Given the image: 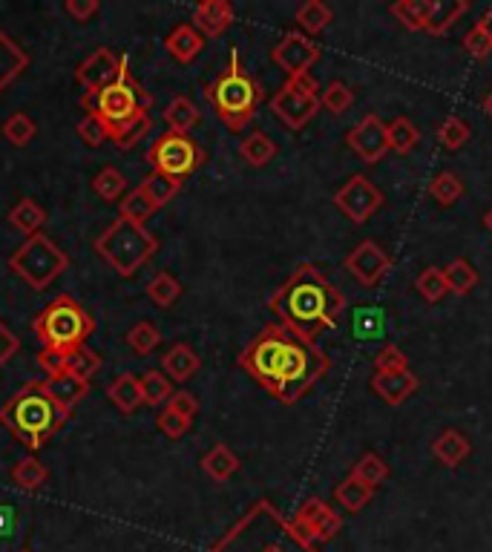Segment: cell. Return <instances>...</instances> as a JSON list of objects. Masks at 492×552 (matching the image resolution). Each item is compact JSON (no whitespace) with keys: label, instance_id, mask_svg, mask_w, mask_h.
<instances>
[{"label":"cell","instance_id":"cell-1","mask_svg":"<svg viewBox=\"0 0 492 552\" xmlns=\"http://www.w3.org/2000/svg\"><path fill=\"white\" fill-rule=\"evenodd\" d=\"M239 368L274 400L294 406L326 377L331 360L317 343L291 334L280 322H268L239 351Z\"/></svg>","mask_w":492,"mask_h":552},{"label":"cell","instance_id":"cell-2","mask_svg":"<svg viewBox=\"0 0 492 552\" xmlns=\"http://www.w3.org/2000/svg\"><path fill=\"white\" fill-rule=\"evenodd\" d=\"M268 308L282 328L317 343L323 331L337 328L346 311V294L314 262H303L268 297Z\"/></svg>","mask_w":492,"mask_h":552},{"label":"cell","instance_id":"cell-3","mask_svg":"<svg viewBox=\"0 0 492 552\" xmlns=\"http://www.w3.org/2000/svg\"><path fill=\"white\" fill-rule=\"evenodd\" d=\"M205 552H320L268 498L248 506Z\"/></svg>","mask_w":492,"mask_h":552},{"label":"cell","instance_id":"cell-4","mask_svg":"<svg viewBox=\"0 0 492 552\" xmlns=\"http://www.w3.org/2000/svg\"><path fill=\"white\" fill-rule=\"evenodd\" d=\"M70 414L49 397L44 380H29L0 406V426H6L21 446L35 452L64 429Z\"/></svg>","mask_w":492,"mask_h":552},{"label":"cell","instance_id":"cell-5","mask_svg":"<svg viewBox=\"0 0 492 552\" xmlns=\"http://www.w3.org/2000/svg\"><path fill=\"white\" fill-rule=\"evenodd\" d=\"M205 98L213 107L216 118L231 130L242 133L265 101V87L245 69L239 52H231L225 69L205 87Z\"/></svg>","mask_w":492,"mask_h":552},{"label":"cell","instance_id":"cell-6","mask_svg":"<svg viewBox=\"0 0 492 552\" xmlns=\"http://www.w3.org/2000/svg\"><path fill=\"white\" fill-rule=\"evenodd\" d=\"M81 107L87 115H95L104 121V127L110 130V141L118 138L124 130H130L133 124H139L141 118L150 115L153 107V95L139 84V78L133 75L130 61H121V72L113 84L101 87L95 92L81 95Z\"/></svg>","mask_w":492,"mask_h":552},{"label":"cell","instance_id":"cell-7","mask_svg":"<svg viewBox=\"0 0 492 552\" xmlns=\"http://www.w3.org/2000/svg\"><path fill=\"white\" fill-rule=\"evenodd\" d=\"M32 331L47 351L70 354L93 337L95 322L78 299L70 294H58L55 299H49L47 308L32 320Z\"/></svg>","mask_w":492,"mask_h":552},{"label":"cell","instance_id":"cell-8","mask_svg":"<svg viewBox=\"0 0 492 552\" xmlns=\"http://www.w3.org/2000/svg\"><path fill=\"white\" fill-rule=\"evenodd\" d=\"M95 253L118 276L130 279L159 253V239L144 225H136L124 216H118L116 222H110L107 230L95 239Z\"/></svg>","mask_w":492,"mask_h":552},{"label":"cell","instance_id":"cell-9","mask_svg":"<svg viewBox=\"0 0 492 552\" xmlns=\"http://www.w3.org/2000/svg\"><path fill=\"white\" fill-rule=\"evenodd\" d=\"M70 268V253H64L49 236L35 233L9 256V271L24 279L32 291H47L49 285Z\"/></svg>","mask_w":492,"mask_h":552},{"label":"cell","instance_id":"cell-10","mask_svg":"<svg viewBox=\"0 0 492 552\" xmlns=\"http://www.w3.org/2000/svg\"><path fill=\"white\" fill-rule=\"evenodd\" d=\"M144 161L153 167V173H162L167 179L185 182L188 176H193L208 161V153L190 133L167 130V133H162V138H156L147 147Z\"/></svg>","mask_w":492,"mask_h":552},{"label":"cell","instance_id":"cell-11","mask_svg":"<svg viewBox=\"0 0 492 552\" xmlns=\"http://www.w3.org/2000/svg\"><path fill=\"white\" fill-rule=\"evenodd\" d=\"M268 107H271V113L277 115L288 130L300 133L323 110L320 107V84H317V78L314 75L288 78L280 90L271 95Z\"/></svg>","mask_w":492,"mask_h":552},{"label":"cell","instance_id":"cell-12","mask_svg":"<svg viewBox=\"0 0 492 552\" xmlns=\"http://www.w3.org/2000/svg\"><path fill=\"white\" fill-rule=\"evenodd\" d=\"M383 205H386L383 190L369 176H363V173L352 176L349 182L334 193V207L346 219H352L354 225H366Z\"/></svg>","mask_w":492,"mask_h":552},{"label":"cell","instance_id":"cell-13","mask_svg":"<svg viewBox=\"0 0 492 552\" xmlns=\"http://www.w3.org/2000/svg\"><path fill=\"white\" fill-rule=\"evenodd\" d=\"M294 529L311 544H326L334 541L343 529V515L323 498H308L291 518Z\"/></svg>","mask_w":492,"mask_h":552},{"label":"cell","instance_id":"cell-14","mask_svg":"<svg viewBox=\"0 0 492 552\" xmlns=\"http://www.w3.org/2000/svg\"><path fill=\"white\" fill-rule=\"evenodd\" d=\"M323 49L314 44L308 35H303L300 29L285 32L280 38V44L271 49V61L288 75V78H303L311 75V67L320 61Z\"/></svg>","mask_w":492,"mask_h":552},{"label":"cell","instance_id":"cell-15","mask_svg":"<svg viewBox=\"0 0 492 552\" xmlns=\"http://www.w3.org/2000/svg\"><path fill=\"white\" fill-rule=\"evenodd\" d=\"M392 265H395L392 256L383 251L375 239H363V242H360L352 253H346V259H343V268H346L363 288H375V285H380V282L389 276Z\"/></svg>","mask_w":492,"mask_h":552},{"label":"cell","instance_id":"cell-16","mask_svg":"<svg viewBox=\"0 0 492 552\" xmlns=\"http://www.w3.org/2000/svg\"><path fill=\"white\" fill-rule=\"evenodd\" d=\"M346 144L354 156L366 164H377L389 153V136H386V121L380 115H363L352 130L346 133Z\"/></svg>","mask_w":492,"mask_h":552},{"label":"cell","instance_id":"cell-17","mask_svg":"<svg viewBox=\"0 0 492 552\" xmlns=\"http://www.w3.org/2000/svg\"><path fill=\"white\" fill-rule=\"evenodd\" d=\"M121 61H124V55H116L110 46H98L75 67V81L87 92L101 90V87L116 81L118 72H121Z\"/></svg>","mask_w":492,"mask_h":552},{"label":"cell","instance_id":"cell-18","mask_svg":"<svg viewBox=\"0 0 492 552\" xmlns=\"http://www.w3.org/2000/svg\"><path fill=\"white\" fill-rule=\"evenodd\" d=\"M236 12L231 0H202L193 6V15H190V23L193 29L208 41V38H222L231 23H234Z\"/></svg>","mask_w":492,"mask_h":552},{"label":"cell","instance_id":"cell-19","mask_svg":"<svg viewBox=\"0 0 492 552\" xmlns=\"http://www.w3.org/2000/svg\"><path fill=\"white\" fill-rule=\"evenodd\" d=\"M418 386H421V380L409 368H403V371H375V377H372V391L386 406H403L418 391Z\"/></svg>","mask_w":492,"mask_h":552},{"label":"cell","instance_id":"cell-20","mask_svg":"<svg viewBox=\"0 0 492 552\" xmlns=\"http://www.w3.org/2000/svg\"><path fill=\"white\" fill-rule=\"evenodd\" d=\"M32 64L29 52L0 26V95L9 90Z\"/></svg>","mask_w":492,"mask_h":552},{"label":"cell","instance_id":"cell-21","mask_svg":"<svg viewBox=\"0 0 492 552\" xmlns=\"http://www.w3.org/2000/svg\"><path fill=\"white\" fill-rule=\"evenodd\" d=\"M164 49H167V55H170L173 61H179V64H193V61L202 55V49H205V38L193 29V23H179V26H173V29L167 32Z\"/></svg>","mask_w":492,"mask_h":552},{"label":"cell","instance_id":"cell-22","mask_svg":"<svg viewBox=\"0 0 492 552\" xmlns=\"http://www.w3.org/2000/svg\"><path fill=\"white\" fill-rule=\"evenodd\" d=\"M202 368V360L199 354L193 351L190 343H173L167 351L162 354V371L170 377V383H188L199 374Z\"/></svg>","mask_w":492,"mask_h":552},{"label":"cell","instance_id":"cell-23","mask_svg":"<svg viewBox=\"0 0 492 552\" xmlns=\"http://www.w3.org/2000/svg\"><path fill=\"white\" fill-rule=\"evenodd\" d=\"M432 455L446 469H458L472 455V443L461 429H444L432 440Z\"/></svg>","mask_w":492,"mask_h":552},{"label":"cell","instance_id":"cell-24","mask_svg":"<svg viewBox=\"0 0 492 552\" xmlns=\"http://www.w3.org/2000/svg\"><path fill=\"white\" fill-rule=\"evenodd\" d=\"M44 389L49 391V397H52L61 409L72 412V409L90 394V383H84V380H78V377H72V374H55V377H47V380H44Z\"/></svg>","mask_w":492,"mask_h":552},{"label":"cell","instance_id":"cell-25","mask_svg":"<svg viewBox=\"0 0 492 552\" xmlns=\"http://www.w3.org/2000/svg\"><path fill=\"white\" fill-rule=\"evenodd\" d=\"M202 472L216 483H225L234 478L236 472H239V458H236V452L228 446V443H216L211 452H205L202 455Z\"/></svg>","mask_w":492,"mask_h":552},{"label":"cell","instance_id":"cell-26","mask_svg":"<svg viewBox=\"0 0 492 552\" xmlns=\"http://www.w3.org/2000/svg\"><path fill=\"white\" fill-rule=\"evenodd\" d=\"M107 400L116 406L121 414L139 412V406H144V397H141L139 377H133L130 371L118 374L116 380L107 386Z\"/></svg>","mask_w":492,"mask_h":552},{"label":"cell","instance_id":"cell-27","mask_svg":"<svg viewBox=\"0 0 492 552\" xmlns=\"http://www.w3.org/2000/svg\"><path fill=\"white\" fill-rule=\"evenodd\" d=\"M432 9H435V0H395L389 6L392 18L409 32H426Z\"/></svg>","mask_w":492,"mask_h":552},{"label":"cell","instance_id":"cell-28","mask_svg":"<svg viewBox=\"0 0 492 552\" xmlns=\"http://www.w3.org/2000/svg\"><path fill=\"white\" fill-rule=\"evenodd\" d=\"M277 153H280V147H277V141L268 136L265 130H254L251 136H245L239 141V156L245 164H251V167H268L271 161L277 159Z\"/></svg>","mask_w":492,"mask_h":552},{"label":"cell","instance_id":"cell-29","mask_svg":"<svg viewBox=\"0 0 492 552\" xmlns=\"http://www.w3.org/2000/svg\"><path fill=\"white\" fill-rule=\"evenodd\" d=\"M6 219H9L12 228L21 230L26 239H29V236H35V233H41V228L47 225V207L41 205L38 199H29V196H26V199H21L18 205L9 210Z\"/></svg>","mask_w":492,"mask_h":552},{"label":"cell","instance_id":"cell-30","mask_svg":"<svg viewBox=\"0 0 492 552\" xmlns=\"http://www.w3.org/2000/svg\"><path fill=\"white\" fill-rule=\"evenodd\" d=\"M294 21L300 23V32L303 35L314 38V35H323L326 32L328 23L334 21V12H331V6L323 3V0H305V3L297 6Z\"/></svg>","mask_w":492,"mask_h":552},{"label":"cell","instance_id":"cell-31","mask_svg":"<svg viewBox=\"0 0 492 552\" xmlns=\"http://www.w3.org/2000/svg\"><path fill=\"white\" fill-rule=\"evenodd\" d=\"M164 121H167V130H173V133H190L202 121V110L190 101L188 95H176L164 107Z\"/></svg>","mask_w":492,"mask_h":552},{"label":"cell","instance_id":"cell-32","mask_svg":"<svg viewBox=\"0 0 492 552\" xmlns=\"http://www.w3.org/2000/svg\"><path fill=\"white\" fill-rule=\"evenodd\" d=\"M9 478L24 492H38V489H44L49 483V469L38 458L26 455V458H21L9 469Z\"/></svg>","mask_w":492,"mask_h":552},{"label":"cell","instance_id":"cell-33","mask_svg":"<svg viewBox=\"0 0 492 552\" xmlns=\"http://www.w3.org/2000/svg\"><path fill=\"white\" fill-rule=\"evenodd\" d=\"M386 136H389V150L398 156H409L421 144V130L406 115H398L386 124Z\"/></svg>","mask_w":492,"mask_h":552},{"label":"cell","instance_id":"cell-34","mask_svg":"<svg viewBox=\"0 0 492 552\" xmlns=\"http://www.w3.org/2000/svg\"><path fill=\"white\" fill-rule=\"evenodd\" d=\"M182 291H185V288H182V282L170 274V271H159V274L147 282V288H144L147 299H150L156 308H162V311L173 308V305L179 302V297H182Z\"/></svg>","mask_w":492,"mask_h":552},{"label":"cell","instance_id":"cell-35","mask_svg":"<svg viewBox=\"0 0 492 552\" xmlns=\"http://www.w3.org/2000/svg\"><path fill=\"white\" fill-rule=\"evenodd\" d=\"M389 475H392L389 463L380 458L377 452H363V455L357 458V463L352 466V472H349V478L363 483V486H369V489H377L380 483H386Z\"/></svg>","mask_w":492,"mask_h":552},{"label":"cell","instance_id":"cell-36","mask_svg":"<svg viewBox=\"0 0 492 552\" xmlns=\"http://www.w3.org/2000/svg\"><path fill=\"white\" fill-rule=\"evenodd\" d=\"M467 12V0H435V9H432V18H429L426 32L435 35V38H441V35H446V32L458 23V18L467 15Z\"/></svg>","mask_w":492,"mask_h":552},{"label":"cell","instance_id":"cell-37","mask_svg":"<svg viewBox=\"0 0 492 552\" xmlns=\"http://www.w3.org/2000/svg\"><path fill=\"white\" fill-rule=\"evenodd\" d=\"M127 176L118 170V167H113V164H107V167H101L98 173H95L93 179V190L104 199V202H121L124 196H127Z\"/></svg>","mask_w":492,"mask_h":552},{"label":"cell","instance_id":"cell-38","mask_svg":"<svg viewBox=\"0 0 492 552\" xmlns=\"http://www.w3.org/2000/svg\"><path fill=\"white\" fill-rule=\"evenodd\" d=\"M464 190H467L464 179L458 173H452V170H444V173L432 176V182H429V196L441 207H452L455 202H461Z\"/></svg>","mask_w":492,"mask_h":552},{"label":"cell","instance_id":"cell-39","mask_svg":"<svg viewBox=\"0 0 492 552\" xmlns=\"http://www.w3.org/2000/svg\"><path fill=\"white\" fill-rule=\"evenodd\" d=\"M372 498H375V489H369V486H363V483H357L354 478H346V481L337 483V489H334V501L343 506L346 512H360V509H366V506L372 504Z\"/></svg>","mask_w":492,"mask_h":552},{"label":"cell","instance_id":"cell-40","mask_svg":"<svg viewBox=\"0 0 492 552\" xmlns=\"http://www.w3.org/2000/svg\"><path fill=\"white\" fill-rule=\"evenodd\" d=\"M139 386H141V397H144V403L147 406H162L170 400V394H173V383H170V377L159 371V368H150V371H144L139 377Z\"/></svg>","mask_w":492,"mask_h":552},{"label":"cell","instance_id":"cell-41","mask_svg":"<svg viewBox=\"0 0 492 552\" xmlns=\"http://www.w3.org/2000/svg\"><path fill=\"white\" fill-rule=\"evenodd\" d=\"M444 279H446V288H449V294H458V297H467L469 291L478 285V271L469 265L467 259H452L449 265L444 268Z\"/></svg>","mask_w":492,"mask_h":552},{"label":"cell","instance_id":"cell-42","mask_svg":"<svg viewBox=\"0 0 492 552\" xmlns=\"http://www.w3.org/2000/svg\"><path fill=\"white\" fill-rule=\"evenodd\" d=\"M124 340H127L130 351H133L136 357H147V354H153V351L162 345V331H159L150 320H141L127 331Z\"/></svg>","mask_w":492,"mask_h":552},{"label":"cell","instance_id":"cell-43","mask_svg":"<svg viewBox=\"0 0 492 552\" xmlns=\"http://www.w3.org/2000/svg\"><path fill=\"white\" fill-rule=\"evenodd\" d=\"M156 210H159V207L150 202V196H147L141 187L127 190V196L118 202V216H124V219H130V222H136V225H144Z\"/></svg>","mask_w":492,"mask_h":552},{"label":"cell","instance_id":"cell-44","mask_svg":"<svg viewBox=\"0 0 492 552\" xmlns=\"http://www.w3.org/2000/svg\"><path fill=\"white\" fill-rule=\"evenodd\" d=\"M435 138H438V144L444 150L452 153V150H461L467 144L469 138H472V130H469V124L461 115H446L444 121L438 124V130H435Z\"/></svg>","mask_w":492,"mask_h":552},{"label":"cell","instance_id":"cell-45","mask_svg":"<svg viewBox=\"0 0 492 552\" xmlns=\"http://www.w3.org/2000/svg\"><path fill=\"white\" fill-rule=\"evenodd\" d=\"M0 133H3V138H6L12 147H26L32 138L38 136V124L32 121V115L12 113L3 124H0Z\"/></svg>","mask_w":492,"mask_h":552},{"label":"cell","instance_id":"cell-46","mask_svg":"<svg viewBox=\"0 0 492 552\" xmlns=\"http://www.w3.org/2000/svg\"><path fill=\"white\" fill-rule=\"evenodd\" d=\"M98 368H101V354H95L90 345H81V348L67 354V371L64 374H72V377L90 383L98 374Z\"/></svg>","mask_w":492,"mask_h":552},{"label":"cell","instance_id":"cell-47","mask_svg":"<svg viewBox=\"0 0 492 552\" xmlns=\"http://www.w3.org/2000/svg\"><path fill=\"white\" fill-rule=\"evenodd\" d=\"M141 190L150 196V202L156 207H164L167 202H173L176 199V193L182 190V182H176V179H167L162 173H153L150 170V176H144V182L139 184Z\"/></svg>","mask_w":492,"mask_h":552},{"label":"cell","instance_id":"cell-48","mask_svg":"<svg viewBox=\"0 0 492 552\" xmlns=\"http://www.w3.org/2000/svg\"><path fill=\"white\" fill-rule=\"evenodd\" d=\"M415 291H418L421 299H426V302H441V299L449 294L444 279V268H438V265L423 268L421 274H418V279H415Z\"/></svg>","mask_w":492,"mask_h":552},{"label":"cell","instance_id":"cell-49","mask_svg":"<svg viewBox=\"0 0 492 552\" xmlns=\"http://www.w3.org/2000/svg\"><path fill=\"white\" fill-rule=\"evenodd\" d=\"M352 104L354 90L346 81H331L326 90H320V107L331 115H343L346 110H352Z\"/></svg>","mask_w":492,"mask_h":552},{"label":"cell","instance_id":"cell-50","mask_svg":"<svg viewBox=\"0 0 492 552\" xmlns=\"http://www.w3.org/2000/svg\"><path fill=\"white\" fill-rule=\"evenodd\" d=\"M75 133H78V138H81L87 147H93V150H98L101 144H107V141H110V130H107V127H104V121H101V118H95V115H84V118L78 121Z\"/></svg>","mask_w":492,"mask_h":552},{"label":"cell","instance_id":"cell-51","mask_svg":"<svg viewBox=\"0 0 492 552\" xmlns=\"http://www.w3.org/2000/svg\"><path fill=\"white\" fill-rule=\"evenodd\" d=\"M156 426H159V432H162L167 440H182V437L190 432L193 420H188V417H182L179 412H173V409L164 406L162 414L156 417Z\"/></svg>","mask_w":492,"mask_h":552},{"label":"cell","instance_id":"cell-52","mask_svg":"<svg viewBox=\"0 0 492 552\" xmlns=\"http://www.w3.org/2000/svg\"><path fill=\"white\" fill-rule=\"evenodd\" d=\"M403 368H409V357L400 345L389 343L377 351L375 371H403Z\"/></svg>","mask_w":492,"mask_h":552},{"label":"cell","instance_id":"cell-53","mask_svg":"<svg viewBox=\"0 0 492 552\" xmlns=\"http://www.w3.org/2000/svg\"><path fill=\"white\" fill-rule=\"evenodd\" d=\"M464 49H467V55L472 61H487L492 55V41L478 26H472L467 35H464Z\"/></svg>","mask_w":492,"mask_h":552},{"label":"cell","instance_id":"cell-54","mask_svg":"<svg viewBox=\"0 0 492 552\" xmlns=\"http://www.w3.org/2000/svg\"><path fill=\"white\" fill-rule=\"evenodd\" d=\"M167 409H173V412H179L182 417H188V420H196V414H199V400L190 394V391H173L170 394V400L164 403Z\"/></svg>","mask_w":492,"mask_h":552},{"label":"cell","instance_id":"cell-55","mask_svg":"<svg viewBox=\"0 0 492 552\" xmlns=\"http://www.w3.org/2000/svg\"><path fill=\"white\" fill-rule=\"evenodd\" d=\"M64 12L70 15L72 21L87 23L93 21L95 15L101 12V3H98V0H67V3H64Z\"/></svg>","mask_w":492,"mask_h":552},{"label":"cell","instance_id":"cell-56","mask_svg":"<svg viewBox=\"0 0 492 552\" xmlns=\"http://www.w3.org/2000/svg\"><path fill=\"white\" fill-rule=\"evenodd\" d=\"M35 363L47 371V377H55V374H64V371H67V354L41 348V351H38V357H35Z\"/></svg>","mask_w":492,"mask_h":552},{"label":"cell","instance_id":"cell-57","mask_svg":"<svg viewBox=\"0 0 492 552\" xmlns=\"http://www.w3.org/2000/svg\"><path fill=\"white\" fill-rule=\"evenodd\" d=\"M18 348H21V340L15 337V331H12L6 322L0 320V368L6 366V363L18 354Z\"/></svg>","mask_w":492,"mask_h":552},{"label":"cell","instance_id":"cell-58","mask_svg":"<svg viewBox=\"0 0 492 552\" xmlns=\"http://www.w3.org/2000/svg\"><path fill=\"white\" fill-rule=\"evenodd\" d=\"M475 26H478V29H481V32H484V35H487V38L492 41V6L487 9V12H484V15H481V18H478V23H475Z\"/></svg>","mask_w":492,"mask_h":552},{"label":"cell","instance_id":"cell-59","mask_svg":"<svg viewBox=\"0 0 492 552\" xmlns=\"http://www.w3.org/2000/svg\"><path fill=\"white\" fill-rule=\"evenodd\" d=\"M481 107H484V115L492 121V90L487 92V98H484V104H481Z\"/></svg>","mask_w":492,"mask_h":552},{"label":"cell","instance_id":"cell-60","mask_svg":"<svg viewBox=\"0 0 492 552\" xmlns=\"http://www.w3.org/2000/svg\"><path fill=\"white\" fill-rule=\"evenodd\" d=\"M484 228H487L492 233V207H490V210H487V213H484Z\"/></svg>","mask_w":492,"mask_h":552},{"label":"cell","instance_id":"cell-61","mask_svg":"<svg viewBox=\"0 0 492 552\" xmlns=\"http://www.w3.org/2000/svg\"><path fill=\"white\" fill-rule=\"evenodd\" d=\"M18 552H32V550H18Z\"/></svg>","mask_w":492,"mask_h":552}]
</instances>
